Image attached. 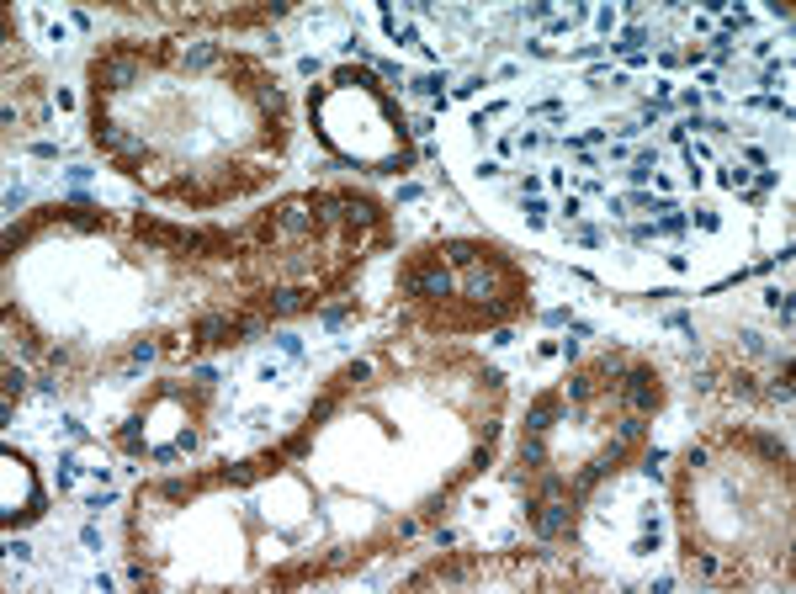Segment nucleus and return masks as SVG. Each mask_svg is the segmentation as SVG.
Returning a JSON list of instances; mask_svg holds the SVG:
<instances>
[{
  "label": "nucleus",
  "instance_id": "23",
  "mask_svg": "<svg viewBox=\"0 0 796 594\" xmlns=\"http://www.w3.org/2000/svg\"><path fill=\"white\" fill-rule=\"evenodd\" d=\"M568 398H574V403H584V398H589V377H574V382H568Z\"/></svg>",
  "mask_w": 796,
  "mask_h": 594
},
{
  "label": "nucleus",
  "instance_id": "29",
  "mask_svg": "<svg viewBox=\"0 0 796 594\" xmlns=\"http://www.w3.org/2000/svg\"><path fill=\"white\" fill-rule=\"evenodd\" d=\"M223 477H229V483H250V477H255V473H250V467L239 462V467H229V473H223Z\"/></svg>",
  "mask_w": 796,
  "mask_h": 594
},
{
  "label": "nucleus",
  "instance_id": "25",
  "mask_svg": "<svg viewBox=\"0 0 796 594\" xmlns=\"http://www.w3.org/2000/svg\"><path fill=\"white\" fill-rule=\"evenodd\" d=\"M16 207H27V191H21V186H11V191H5V213H16Z\"/></svg>",
  "mask_w": 796,
  "mask_h": 594
},
{
  "label": "nucleus",
  "instance_id": "17",
  "mask_svg": "<svg viewBox=\"0 0 796 594\" xmlns=\"http://www.w3.org/2000/svg\"><path fill=\"white\" fill-rule=\"evenodd\" d=\"M642 477H653V483L664 477V451H658V446H653L648 456H642Z\"/></svg>",
  "mask_w": 796,
  "mask_h": 594
},
{
  "label": "nucleus",
  "instance_id": "9",
  "mask_svg": "<svg viewBox=\"0 0 796 594\" xmlns=\"http://www.w3.org/2000/svg\"><path fill=\"white\" fill-rule=\"evenodd\" d=\"M642 43H648V27H627V32H621V38L611 43V48H616V54H627V59H632V54H637V48H642Z\"/></svg>",
  "mask_w": 796,
  "mask_h": 594
},
{
  "label": "nucleus",
  "instance_id": "15",
  "mask_svg": "<svg viewBox=\"0 0 796 594\" xmlns=\"http://www.w3.org/2000/svg\"><path fill=\"white\" fill-rule=\"evenodd\" d=\"M716 180H722V186H733V191H743V186H749V170H738V165H722V176H716Z\"/></svg>",
  "mask_w": 796,
  "mask_h": 594
},
{
  "label": "nucleus",
  "instance_id": "14",
  "mask_svg": "<svg viewBox=\"0 0 796 594\" xmlns=\"http://www.w3.org/2000/svg\"><path fill=\"white\" fill-rule=\"evenodd\" d=\"M213 59H218V48H213V43H197V48L186 54V69H207Z\"/></svg>",
  "mask_w": 796,
  "mask_h": 594
},
{
  "label": "nucleus",
  "instance_id": "3",
  "mask_svg": "<svg viewBox=\"0 0 796 594\" xmlns=\"http://www.w3.org/2000/svg\"><path fill=\"white\" fill-rule=\"evenodd\" d=\"M627 403H632L637 414H648V409L658 403V377L648 372V366H632V372H627Z\"/></svg>",
  "mask_w": 796,
  "mask_h": 594
},
{
  "label": "nucleus",
  "instance_id": "16",
  "mask_svg": "<svg viewBox=\"0 0 796 594\" xmlns=\"http://www.w3.org/2000/svg\"><path fill=\"white\" fill-rule=\"evenodd\" d=\"M277 351H281L287 361H303V340H298V335H277Z\"/></svg>",
  "mask_w": 796,
  "mask_h": 594
},
{
  "label": "nucleus",
  "instance_id": "7",
  "mask_svg": "<svg viewBox=\"0 0 796 594\" xmlns=\"http://www.w3.org/2000/svg\"><path fill=\"white\" fill-rule=\"evenodd\" d=\"M303 308H314L303 287H277L271 292V313H303Z\"/></svg>",
  "mask_w": 796,
  "mask_h": 594
},
{
  "label": "nucleus",
  "instance_id": "26",
  "mask_svg": "<svg viewBox=\"0 0 796 594\" xmlns=\"http://www.w3.org/2000/svg\"><path fill=\"white\" fill-rule=\"evenodd\" d=\"M345 318H351V308H324V324H329V329H340Z\"/></svg>",
  "mask_w": 796,
  "mask_h": 594
},
{
  "label": "nucleus",
  "instance_id": "4",
  "mask_svg": "<svg viewBox=\"0 0 796 594\" xmlns=\"http://www.w3.org/2000/svg\"><path fill=\"white\" fill-rule=\"evenodd\" d=\"M314 202H281L277 213H271V228L277 234H308L314 228V213H308Z\"/></svg>",
  "mask_w": 796,
  "mask_h": 594
},
{
  "label": "nucleus",
  "instance_id": "24",
  "mask_svg": "<svg viewBox=\"0 0 796 594\" xmlns=\"http://www.w3.org/2000/svg\"><path fill=\"white\" fill-rule=\"evenodd\" d=\"M696 223L706 228V234H716V228H722V218H716V213H706V207H696Z\"/></svg>",
  "mask_w": 796,
  "mask_h": 594
},
{
  "label": "nucleus",
  "instance_id": "27",
  "mask_svg": "<svg viewBox=\"0 0 796 594\" xmlns=\"http://www.w3.org/2000/svg\"><path fill=\"white\" fill-rule=\"evenodd\" d=\"M637 436H642V414H632L627 425H621V440H637Z\"/></svg>",
  "mask_w": 796,
  "mask_h": 594
},
{
  "label": "nucleus",
  "instance_id": "5",
  "mask_svg": "<svg viewBox=\"0 0 796 594\" xmlns=\"http://www.w3.org/2000/svg\"><path fill=\"white\" fill-rule=\"evenodd\" d=\"M133 80H139V64H133V59L96 64V85H106V91H122V85H133Z\"/></svg>",
  "mask_w": 796,
  "mask_h": 594
},
{
  "label": "nucleus",
  "instance_id": "2",
  "mask_svg": "<svg viewBox=\"0 0 796 594\" xmlns=\"http://www.w3.org/2000/svg\"><path fill=\"white\" fill-rule=\"evenodd\" d=\"M403 292L409 297H452L457 292V276L441 265V255L430 260V265H414L409 276H403Z\"/></svg>",
  "mask_w": 796,
  "mask_h": 594
},
{
  "label": "nucleus",
  "instance_id": "10",
  "mask_svg": "<svg viewBox=\"0 0 796 594\" xmlns=\"http://www.w3.org/2000/svg\"><path fill=\"white\" fill-rule=\"evenodd\" d=\"M520 462H526V467H547V446H541V436L520 440Z\"/></svg>",
  "mask_w": 796,
  "mask_h": 594
},
{
  "label": "nucleus",
  "instance_id": "8",
  "mask_svg": "<svg viewBox=\"0 0 796 594\" xmlns=\"http://www.w3.org/2000/svg\"><path fill=\"white\" fill-rule=\"evenodd\" d=\"M552 414H557V398H537L531 414H526V436H541V430L552 425Z\"/></svg>",
  "mask_w": 796,
  "mask_h": 594
},
{
  "label": "nucleus",
  "instance_id": "21",
  "mask_svg": "<svg viewBox=\"0 0 796 594\" xmlns=\"http://www.w3.org/2000/svg\"><path fill=\"white\" fill-rule=\"evenodd\" d=\"M520 16H526V21H547V16H552V5H547V0H531Z\"/></svg>",
  "mask_w": 796,
  "mask_h": 594
},
{
  "label": "nucleus",
  "instance_id": "12",
  "mask_svg": "<svg viewBox=\"0 0 796 594\" xmlns=\"http://www.w3.org/2000/svg\"><path fill=\"white\" fill-rule=\"evenodd\" d=\"M462 287H467V297H478V302H483V297H494V276H489V271H473Z\"/></svg>",
  "mask_w": 796,
  "mask_h": 594
},
{
  "label": "nucleus",
  "instance_id": "13",
  "mask_svg": "<svg viewBox=\"0 0 796 594\" xmlns=\"http://www.w3.org/2000/svg\"><path fill=\"white\" fill-rule=\"evenodd\" d=\"M441 85H446V69H441V75L430 69V75H419L414 85H409V91H414V96H441Z\"/></svg>",
  "mask_w": 796,
  "mask_h": 594
},
{
  "label": "nucleus",
  "instance_id": "22",
  "mask_svg": "<svg viewBox=\"0 0 796 594\" xmlns=\"http://www.w3.org/2000/svg\"><path fill=\"white\" fill-rule=\"evenodd\" d=\"M541 324H552V329H563V324H574V313H568V308H547V313H541Z\"/></svg>",
  "mask_w": 796,
  "mask_h": 594
},
{
  "label": "nucleus",
  "instance_id": "1",
  "mask_svg": "<svg viewBox=\"0 0 796 594\" xmlns=\"http://www.w3.org/2000/svg\"><path fill=\"white\" fill-rule=\"evenodd\" d=\"M314 207H324V218L356 223V228H372V223H377V207H372L366 197H351V191H318Z\"/></svg>",
  "mask_w": 796,
  "mask_h": 594
},
{
  "label": "nucleus",
  "instance_id": "6",
  "mask_svg": "<svg viewBox=\"0 0 796 594\" xmlns=\"http://www.w3.org/2000/svg\"><path fill=\"white\" fill-rule=\"evenodd\" d=\"M234 335H244V329H239V324H229V318H218V313L197 324V340H202V345H229Z\"/></svg>",
  "mask_w": 796,
  "mask_h": 594
},
{
  "label": "nucleus",
  "instance_id": "11",
  "mask_svg": "<svg viewBox=\"0 0 796 594\" xmlns=\"http://www.w3.org/2000/svg\"><path fill=\"white\" fill-rule=\"evenodd\" d=\"M446 260H452V265H473V260H478V244H467V239H452V244H446Z\"/></svg>",
  "mask_w": 796,
  "mask_h": 594
},
{
  "label": "nucleus",
  "instance_id": "20",
  "mask_svg": "<svg viewBox=\"0 0 796 594\" xmlns=\"http://www.w3.org/2000/svg\"><path fill=\"white\" fill-rule=\"evenodd\" d=\"M59 430H64V436H69V440H85V419L64 414V419H59Z\"/></svg>",
  "mask_w": 796,
  "mask_h": 594
},
{
  "label": "nucleus",
  "instance_id": "19",
  "mask_svg": "<svg viewBox=\"0 0 796 594\" xmlns=\"http://www.w3.org/2000/svg\"><path fill=\"white\" fill-rule=\"evenodd\" d=\"M21 388H27V377L11 366V372H5V403H11V398H21Z\"/></svg>",
  "mask_w": 796,
  "mask_h": 594
},
{
  "label": "nucleus",
  "instance_id": "28",
  "mask_svg": "<svg viewBox=\"0 0 796 594\" xmlns=\"http://www.w3.org/2000/svg\"><path fill=\"white\" fill-rule=\"evenodd\" d=\"M738 340H743V351H749V356H759V351H764V340H759L754 329H749V335H738Z\"/></svg>",
  "mask_w": 796,
  "mask_h": 594
},
{
  "label": "nucleus",
  "instance_id": "18",
  "mask_svg": "<svg viewBox=\"0 0 796 594\" xmlns=\"http://www.w3.org/2000/svg\"><path fill=\"white\" fill-rule=\"evenodd\" d=\"M526 223H531V228H541V223H547V202L526 197Z\"/></svg>",
  "mask_w": 796,
  "mask_h": 594
},
{
  "label": "nucleus",
  "instance_id": "30",
  "mask_svg": "<svg viewBox=\"0 0 796 594\" xmlns=\"http://www.w3.org/2000/svg\"><path fill=\"white\" fill-rule=\"evenodd\" d=\"M574 239H578V244H600L605 234H600V228H574Z\"/></svg>",
  "mask_w": 796,
  "mask_h": 594
}]
</instances>
